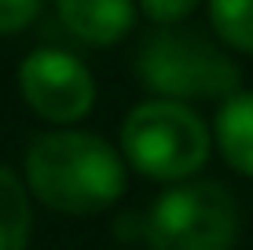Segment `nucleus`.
I'll list each match as a JSON object with an SVG mask.
<instances>
[{
	"label": "nucleus",
	"mask_w": 253,
	"mask_h": 250,
	"mask_svg": "<svg viewBox=\"0 0 253 250\" xmlns=\"http://www.w3.org/2000/svg\"><path fill=\"white\" fill-rule=\"evenodd\" d=\"M125 158L81 129H48L26 148V192L48 210L92 217L125 195Z\"/></svg>",
	"instance_id": "obj_1"
},
{
	"label": "nucleus",
	"mask_w": 253,
	"mask_h": 250,
	"mask_svg": "<svg viewBox=\"0 0 253 250\" xmlns=\"http://www.w3.org/2000/svg\"><path fill=\"white\" fill-rule=\"evenodd\" d=\"M136 7L162 26H176L198 7V0H136Z\"/></svg>",
	"instance_id": "obj_11"
},
{
	"label": "nucleus",
	"mask_w": 253,
	"mask_h": 250,
	"mask_svg": "<svg viewBox=\"0 0 253 250\" xmlns=\"http://www.w3.org/2000/svg\"><path fill=\"white\" fill-rule=\"evenodd\" d=\"M136 77L162 100H228L242 89L235 59L202 30L165 26L136 55Z\"/></svg>",
	"instance_id": "obj_2"
},
{
	"label": "nucleus",
	"mask_w": 253,
	"mask_h": 250,
	"mask_svg": "<svg viewBox=\"0 0 253 250\" xmlns=\"http://www.w3.org/2000/svg\"><path fill=\"white\" fill-rule=\"evenodd\" d=\"M41 4L44 0H0V37L26 30L41 15Z\"/></svg>",
	"instance_id": "obj_10"
},
{
	"label": "nucleus",
	"mask_w": 253,
	"mask_h": 250,
	"mask_svg": "<svg viewBox=\"0 0 253 250\" xmlns=\"http://www.w3.org/2000/svg\"><path fill=\"white\" fill-rule=\"evenodd\" d=\"M209 22L228 48L253 51V0H209Z\"/></svg>",
	"instance_id": "obj_9"
},
{
	"label": "nucleus",
	"mask_w": 253,
	"mask_h": 250,
	"mask_svg": "<svg viewBox=\"0 0 253 250\" xmlns=\"http://www.w3.org/2000/svg\"><path fill=\"white\" fill-rule=\"evenodd\" d=\"M63 26L92 48L118 45L136 22V0H55Z\"/></svg>",
	"instance_id": "obj_6"
},
{
	"label": "nucleus",
	"mask_w": 253,
	"mask_h": 250,
	"mask_svg": "<svg viewBox=\"0 0 253 250\" xmlns=\"http://www.w3.org/2000/svg\"><path fill=\"white\" fill-rule=\"evenodd\" d=\"M213 136L206 122L180 100L136 103L121 122V154L151 180H191L206 166Z\"/></svg>",
	"instance_id": "obj_3"
},
{
	"label": "nucleus",
	"mask_w": 253,
	"mask_h": 250,
	"mask_svg": "<svg viewBox=\"0 0 253 250\" xmlns=\"http://www.w3.org/2000/svg\"><path fill=\"white\" fill-rule=\"evenodd\" d=\"M30 228V192L7 166H0V250H26Z\"/></svg>",
	"instance_id": "obj_8"
},
{
	"label": "nucleus",
	"mask_w": 253,
	"mask_h": 250,
	"mask_svg": "<svg viewBox=\"0 0 253 250\" xmlns=\"http://www.w3.org/2000/svg\"><path fill=\"white\" fill-rule=\"evenodd\" d=\"M242 213L216 180H176L154 199L143 221L151 250H231Z\"/></svg>",
	"instance_id": "obj_4"
},
{
	"label": "nucleus",
	"mask_w": 253,
	"mask_h": 250,
	"mask_svg": "<svg viewBox=\"0 0 253 250\" xmlns=\"http://www.w3.org/2000/svg\"><path fill=\"white\" fill-rule=\"evenodd\" d=\"M213 140L235 173L253 177V92L239 89L228 100H220Z\"/></svg>",
	"instance_id": "obj_7"
},
{
	"label": "nucleus",
	"mask_w": 253,
	"mask_h": 250,
	"mask_svg": "<svg viewBox=\"0 0 253 250\" xmlns=\"http://www.w3.org/2000/svg\"><path fill=\"white\" fill-rule=\"evenodd\" d=\"M19 92L26 107L44 122L74 125L95 103V81L88 66L66 48H37L19 66Z\"/></svg>",
	"instance_id": "obj_5"
}]
</instances>
